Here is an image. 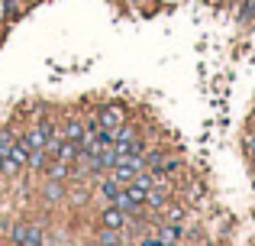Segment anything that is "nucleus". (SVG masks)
Segmentation results:
<instances>
[{"label": "nucleus", "instance_id": "nucleus-1", "mask_svg": "<svg viewBox=\"0 0 255 246\" xmlns=\"http://www.w3.org/2000/svg\"><path fill=\"white\" fill-rule=\"evenodd\" d=\"M113 149H117L120 159H123V156H145V143L139 139L136 126H129V123H123L117 130V136H113Z\"/></svg>", "mask_w": 255, "mask_h": 246}, {"label": "nucleus", "instance_id": "nucleus-2", "mask_svg": "<svg viewBox=\"0 0 255 246\" xmlns=\"http://www.w3.org/2000/svg\"><path fill=\"white\" fill-rule=\"evenodd\" d=\"M52 133H55V123H52V120H39L36 126H32V130H26L23 136H19V143H23L29 152H32V149H42L45 139H49Z\"/></svg>", "mask_w": 255, "mask_h": 246}, {"label": "nucleus", "instance_id": "nucleus-3", "mask_svg": "<svg viewBox=\"0 0 255 246\" xmlns=\"http://www.w3.org/2000/svg\"><path fill=\"white\" fill-rule=\"evenodd\" d=\"M168 204H171V185H168V178H158V182L152 185L149 191H145V204H142V208L165 211Z\"/></svg>", "mask_w": 255, "mask_h": 246}, {"label": "nucleus", "instance_id": "nucleus-4", "mask_svg": "<svg viewBox=\"0 0 255 246\" xmlns=\"http://www.w3.org/2000/svg\"><path fill=\"white\" fill-rule=\"evenodd\" d=\"M97 117H100V126H104V130H113V133L126 123V110L120 107V104H110V107L97 110Z\"/></svg>", "mask_w": 255, "mask_h": 246}, {"label": "nucleus", "instance_id": "nucleus-5", "mask_svg": "<svg viewBox=\"0 0 255 246\" xmlns=\"http://www.w3.org/2000/svg\"><path fill=\"white\" fill-rule=\"evenodd\" d=\"M126 224H129V214H123V211H120L117 204H104V211H100V227L123 230Z\"/></svg>", "mask_w": 255, "mask_h": 246}, {"label": "nucleus", "instance_id": "nucleus-6", "mask_svg": "<svg viewBox=\"0 0 255 246\" xmlns=\"http://www.w3.org/2000/svg\"><path fill=\"white\" fill-rule=\"evenodd\" d=\"M42 201H45V208H55V204H62L65 201V182H55V178H45L42 182Z\"/></svg>", "mask_w": 255, "mask_h": 246}, {"label": "nucleus", "instance_id": "nucleus-7", "mask_svg": "<svg viewBox=\"0 0 255 246\" xmlns=\"http://www.w3.org/2000/svg\"><path fill=\"white\" fill-rule=\"evenodd\" d=\"M87 136V130H84V120L81 117H65V126H62V139H68V143H78L81 146V139Z\"/></svg>", "mask_w": 255, "mask_h": 246}, {"label": "nucleus", "instance_id": "nucleus-8", "mask_svg": "<svg viewBox=\"0 0 255 246\" xmlns=\"http://www.w3.org/2000/svg\"><path fill=\"white\" fill-rule=\"evenodd\" d=\"M120 188H123V185H120L113 175H100V182H97V195L104 198L107 204H110L113 198H117V191H120Z\"/></svg>", "mask_w": 255, "mask_h": 246}, {"label": "nucleus", "instance_id": "nucleus-9", "mask_svg": "<svg viewBox=\"0 0 255 246\" xmlns=\"http://www.w3.org/2000/svg\"><path fill=\"white\" fill-rule=\"evenodd\" d=\"M158 240H162L165 246H178V240H181V224H158Z\"/></svg>", "mask_w": 255, "mask_h": 246}, {"label": "nucleus", "instance_id": "nucleus-10", "mask_svg": "<svg viewBox=\"0 0 255 246\" xmlns=\"http://www.w3.org/2000/svg\"><path fill=\"white\" fill-rule=\"evenodd\" d=\"M71 175V165L62 162V159H52V165L45 169V178H55V182H65Z\"/></svg>", "mask_w": 255, "mask_h": 246}, {"label": "nucleus", "instance_id": "nucleus-11", "mask_svg": "<svg viewBox=\"0 0 255 246\" xmlns=\"http://www.w3.org/2000/svg\"><path fill=\"white\" fill-rule=\"evenodd\" d=\"M110 204H117V208L123 211V214H136V211L142 208V204H136V201H132L129 195H126V188H120V191H117V198H113Z\"/></svg>", "mask_w": 255, "mask_h": 246}, {"label": "nucleus", "instance_id": "nucleus-12", "mask_svg": "<svg viewBox=\"0 0 255 246\" xmlns=\"http://www.w3.org/2000/svg\"><path fill=\"white\" fill-rule=\"evenodd\" d=\"M10 159L19 165V169H29V149H26V146L19 143V139H16V146L10 149Z\"/></svg>", "mask_w": 255, "mask_h": 246}, {"label": "nucleus", "instance_id": "nucleus-13", "mask_svg": "<svg viewBox=\"0 0 255 246\" xmlns=\"http://www.w3.org/2000/svg\"><path fill=\"white\" fill-rule=\"evenodd\" d=\"M13 146H16V136H13V130H10V126H3V130H0V156L6 159Z\"/></svg>", "mask_w": 255, "mask_h": 246}, {"label": "nucleus", "instance_id": "nucleus-14", "mask_svg": "<svg viewBox=\"0 0 255 246\" xmlns=\"http://www.w3.org/2000/svg\"><path fill=\"white\" fill-rule=\"evenodd\" d=\"M97 243L100 246H120L123 240H120V230H110V227H100V234H97Z\"/></svg>", "mask_w": 255, "mask_h": 246}, {"label": "nucleus", "instance_id": "nucleus-15", "mask_svg": "<svg viewBox=\"0 0 255 246\" xmlns=\"http://www.w3.org/2000/svg\"><path fill=\"white\" fill-rule=\"evenodd\" d=\"M29 6V0H6V19H19Z\"/></svg>", "mask_w": 255, "mask_h": 246}, {"label": "nucleus", "instance_id": "nucleus-16", "mask_svg": "<svg viewBox=\"0 0 255 246\" xmlns=\"http://www.w3.org/2000/svg\"><path fill=\"white\" fill-rule=\"evenodd\" d=\"M162 217L168 224H184V208H181V204H168V208L162 211Z\"/></svg>", "mask_w": 255, "mask_h": 246}, {"label": "nucleus", "instance_id": "nucleus-17", "mask_svg": "<svg viewBox=\"0 0 255 246\" xmlns=\"http://www.w3.org/2000/svg\"><path fill=\"white\" fill-rule=\"evenodd\" d=\"M26 230H29V224H26V221H16V224H13V230H10V243L13 246H23Z\"/></svg>", "mask_w": 255, "mask_h": 246}, {"label": "nucleus", "instance_id": "nucleus-18", "mask_svg": "<svg viewBox=\"0 0 255 246\" xmlns=\"http://www.w3.org/2000/svg\"><path fill=\"white\" fill-rule=\"evenodd\" d=\"M117 162H120L117 149H113V146H107V149L100 152V169H104V172H110V169H113V165H117Z\"/></svg>", "mask_w": 255, "mask_h": 246}, {"label": "nucleus", "instance_id": "nucleus-19", "mask_svg": "<svg viewBox=\"0 0 255 246\" xmlns=\"http://www.w3.org/2000/svg\"><path fill=\"white\" fill-rule=\"evenodd\" d=\"M45 159H49V156H45L42 149H32V152H29V169H32V172H36V169H42V162H45Z\"/></svg>", "mask_w": 255, "mask_h": 246}, {"label": "nucleus", "instance_id": "nucleus-20", "mask_svg": "<svg viewBox=\"0 0 255 246\" xmlns=\"http://www.w3.org/2000/svg\"><path fill=\"white\" fill-rule=\"evenodd\" d=\"M123 188H126V195H129L136 204H145V191L142 188H136V185H123Z\"/></svg>", "mask_w": 255, "mask_h": 246}, {"label": "nucleus", "instance_id": "nucleus-21", "mask_svg": "<svg viewBox=\"0 0 255 246\" xmlns=\"http://www.w3.org/2000/svg\"><path fill=\"white\" fill-rule=\"evenodd\" d=\"M3 172H6V175H16V172H19V165L13 162L10 156H6V159H3Z\"/></svg>", "mask_w": 255, "mask_h": 246}, {"label": "nucleus", "instance_id": "nucleus-22", "mask_svg": "<svg viewBox=\"0 0 255 246\" xmlns=\"http://www.w3.org/2000/svg\"><path fill=\"white\" fill-rule=\"evenodd\" d=\"M230 3H233V10H236V13H243V6H246V0H230Z\"/></svg>", "mask_w": 255, "mask_h": 246}, {"label": "nucleus", "instance_id": "nucleus-23", "mask_svg": "<svg viewBox=\"0 0 255 246\" xmlns=\"http://www.w3.org/2000/svg\"><path fill=\"white\" fill-rule=\"evenodd\" d=\"M6 19V0H0V23Z\"/></svg>", "mask_w": 255, "mask_h": 246}, {"label": "nucleus", "instance_id": "nucleus-24", "mask_svg": "<svg viewBox=\"0 0 255 246\" xmlns=\"http://www.w3.org/2000/svg\"><path fill=\"white\" fill-rule=\"evenodd\" d=\"M84 246H100V243H97V240H91V243H84Z\"/></svg>", "mask_w": 255, "mask_h": 246}, {"label": "nucleus", "instance_id": "nucleus-25", "mask_svg": "<svg viewBox=\"0 0 255 246\" xmlns=\"http://www.w3.org/2000/svg\"><path fill=\"white\" fill-rule=\"evenodd\" d=\"M0 172H3V156H0Z\"/></svg>", "mask_w": 255, "mask_h": 246}, {"label": "nucleus", "instance_id": "nucleus-26", "mask_svg": "<svg viewBox=\"0 0 255 246\" xmlns=\"http://www.w3.org/2000/svg\"><path fill=\"white\" fill-rule=\"evenodd\" d=\"M129 246H142V243H129Z\"/></svg>", "mask_w": 255, "mask_h": 246}]
</instances>
